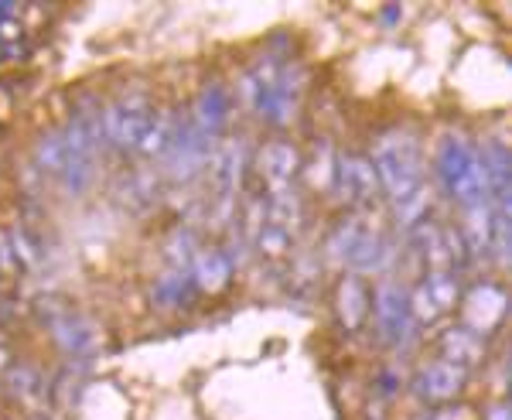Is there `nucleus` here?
Here are the masks:
<instances>
[{"mask_svg": "<svg viewBox=\"0 0 512 420\" xmlns=\"http://www.w3.org/2000/svg\"><path fill=\"white\" fill-rule=\"evenodd\" d=\"M301 89H304L301 69L291 62H277L274 55L256 62L243 76V82H239L243 103L250 106L253 113H260L267 123H274V127H284V123L294 120Z\"/></svg>", "mask_w": 512, "mask_h": 420, "instance_id": "1", "label": "nucleus"}, {"mask_svg": "<svg viewBox=\"0 0 512 420\" xmlns=\"http://www.w3.org/2000/svg\"><path fill=\"white\" fill-rule=\"evenodd\" d=\"M369 161L376 168L379 188L393 202L410 199L424 188V154H420V144L410 130H390V134L379 137Z\"/></svg>", "mask_w": 512, "mask_h": 420, "instance_id": "2", "label": "nucleus"}, {"mask_svg": "<svg viewBox=\"0 0 512 420\" xmlns=\"http://www.w3.org/2000/svg\"><path fill=\"white\" fill-rule=\"evenodd\" d=\"M437 178H441L444 192L451 199H458L461 205H478L489 202V178H485V164L478 147L468 137L448 134L437 144V158H434Z\"/></svg>", "mask_w": 512, "mask_h": 420, "instance_id": "3", "label": "nucleus"}, {"mask_svg": "<svg viewBox=\"0 0 512 420\" xmlns=\"http://www.w3.org/2000/svg\"><path fill=\"white\" fill-rule=\"evenodd\" d=\"M328 253H332V260L342 263L345 270H352L355 277L379 274V270H386V263H390V243H386V236L362 219L342 222L332 233V240H328Z\"/></svg>", "mask_w": 512, "mask_h": 420, "instance_id": "4", "label": "nucleus"}, {"mask_svg": "<svg viewBox=\"0 0 512 420\" xmlns=\"http://www.w3.org/2000/svg\"><path fill=\"white\" fill-rule=\"evenodd\" d=\"M212 147H216V137L202 134V130L195 127V120L185 113V117H178V127H175V137H171L168 151L161 154L164 171L178 181L195 178L202 168H209Z\"/></svg>", "mask_w": 512, "mask_h": 420, "instance_id": "5", "label": "nucleus"}, {"mask_svg": "<svg viewBox=\"0 0 512 420\" xmlns=\"http://www.w3.org/2000/svg\"><path fill=\"white\" fill-rule=\"evenodd\" d=\"M373 311H376V325L393 345H410L417 335V325L410 318L407 308V291H403L396 280H379L376 294H373Z\"/></svg>", "mask_w": 512, "mask_h": 420, "instance_id": "6", "label": "nucleus"}, {"mask_svg": "<svg viewBox=\"0 0 512 420\" xmlns=\"http://www.w3.org/2000/svg\"><path fill=\"white\" fill-rule=\"evenodd\" d=\"M151 117H154L151 103L140 100V96L117 100L103 110V137L110 140L113 147H137Z\"/></svg>", "mask_w": 512, "mask_h": 420, "instance_id": "7", "label": "nucleus"}, {"mask_svg": "<svg viewBox=\"0 0 512 420\" xmlns=\"http://www.w3.org/2000/svg\"><path fill=\"white\" fill-rule=\"evenodd\" d=\"M332 192L345 205H366L376 199L379 192V178L376 168L366 154H342L335 161V175H332Z\"/></svg>", "mask_w": 512, "mask_h": 420, "instance_id": "8", "label": "nucleus"}, {"mask_svg": "<svg viewBox=\"0 0 512 420\" xmlns=\"http://www.w3.org/2000/svg\"><path fill=\"white\" fill-rule=\"evenodd\" d=\"M414 386L424 400L444 403V400L458 397V393L465 390V369L454 366V362H448V359H437V362H431V366L420 369Z\"/></svg>", "mask_w": 512, "mask_h": 420, "instance_id": "9", "label": "nucleus"}, {"mask_svg": "<svg viewBox=\"0 0 512 420\" xmlns=\"http://www.w3.org/2000/svg\"><path fill=\"white\" fill-rule=\"evenodd\" d=\"M209 168H212V181L219 188V202H233L239 192V178H243L246 168V144L243 140H226L222 147H216Z\"/></svg>", "mask_w": 512, "mask_h": 420, "instance_id": "10", "label": "nucleus"}, {"mask_svg": "<svg viewBox=\"0 0 512 420\" xmlns=\"http://www.w3.org/2000/svg\"><path fill=\"white\" fill-rule=\"evenodd\" d=\"M297 171H301V154H297V147L287 144V140H274V144H267L260 151V175L267 178L270 192L291 188Z\"/></svg>", "mask_w": 512, "mask_h": 420, "instance_id": "11", "label": "nucleus"}, {"mask_svg": "<svg viewBox=\"0 0 512 420\" xmlns=\"http://www.w3.org/2000/svg\"><path fill=\"white\" fill-rule=\"evenodd\" d=\"M188 117L195 120V127L202 130V134L216 137L222 127H226L229 120V93L219 86V82H209V86L202 89V96H198L195 110L188 113Z\"/></svg>", "mask_w": 512, "mask_h": 420, "instance_id": "12", "label": "nucleus"}, {"mask_svg": "<svg viewBox=\"0 0 512 420\" xmlns=\"http://www.w3.org/2000/svg\"><path fill=\"white\" fill-rule=\"evenodd\" d=\"M369 287L362 284V277L349 274L338 284V318H342V325L349 328V332H359L362 321L369 318Z\"/></svg>", "mask_w": 512, "mask_h": 420, "instance_id": "13", "label": "nucleus"}, {"mask_svg": "<svg viewBox=\"0 0 512 420\" xmlns=\"http://www.w3.org/2000/svg\"><path fill=\"white\" fill-rule=\"evenodd\" d=\"M188 274H192L198 291L216 294V291H222V287L229 284V277H233V260H229L222 250H202V253H198V257L192 260Z\"/></svg>", "mask_w": 512, "mask_h": 420, "instance_id": "14", "label": "nucleus"}, {"mask_svg": "<svg viewBox=\"0 0 512 420\" xmlns=\"http://www.w3.org/2000/svg\"><path fill=\"white\" fill-rule=\"evenodd\" d=\"M441 345H444V356H448V362H454V366H461V369L475 366V362H482V356H485V339L465 325L448 328Z\"/></svg>", "mask_w": 512, "mask_h": 420, "instance_id": "15", "label": "nucleus"}, {"mask_svg": "<svg viewBox=\"0 0 512 420\" xmlns=\"http://www.w3.org/2000/svg\"><path fill=\"white\" fill-rule=\"evenodd\" d=\"M175 127H178V117L171 110L154 113L151 123H147V130H144V137H140L137 151L147 154V158H161V154L168 151L171 137H175Z\"/></svg>", "mask_w": 512, "mask_h": 420, "instance_id": "16", "label": "nucleus"}, {"mask_svg": "<svg viewBox=\"0 0 512 420\" xmlns=\"http://www.w3.org/2000/svg\"><path fill=\"white\" fill-rule=\"evenodd\" d=\"M192 291H195V280L188 270H168V274L154 284V304H161V308H178V304L192 301Z\"/></svg>", "mask_w": 512, "mask_h": 420, "instance_id": "17", "label": "nucleus"}, {"mask_svg": "<svg viewBox=\"0 0 512 420\" xmlns=\"http://www.w3.org/2000/svg\"><path fill=\"white\" fill-rule=\"evenodd\" d=\"M65 161H69V144H65L62 130H48V134H41L38 144H35V164H38V168L59 178L65 171Z\"/></svg>", "mask_w": 512, "mask_h": 420, "instance_id": "18", "label": "nucleus"}, {"mask_svg": "<svg viewBox=\"0 0 512 420\" xmlns=\"http://www.w3.org/2000/svg\"><path fill=\"white\" fill-rule=\"evenodd\" d=\"M263 216H267L270 226H280L291 233V226L301 219V199H297L294 188H277V192H270V199L263 202Z\"/></svg>", "mask_w": 512, "mask_h": 420, "instance_id": "19", "label": "nucleus"}, {"mask_svg": "<svg viewBox=\"0 0 512 420\" xmlns=\"http://www.w3.org/2000/svg\"><path fill=\"white\" fill-rule=\"evenodd\" d=\"M424 291L431 294V301L437 304V311H451L454 304L461 301V284H458V277L454 274H444V270H431L424 280Z\"/></svg>", "mask_w": 512, "mask_h": 420, "instance_id": "20", "label": "nucleus"}, {"mask_svg": "<svg viewBox=\"0 0 512 420\" xmlns=\"http://www.w3.org/2000/svg\"><path fill=\"white\" fill-rule=\"evenodd\" d=\"M55 339L62 342V349H65V352H82L89 342H93V332H89L86 321L65 315L62 321H55Z\"/></svg>", "mask_w": 512, "mask_h": 420, "instance_id": "21", "label": "nucleus"}, {"mask_svg": "<svg viewBox=\"0 0 512 420\" xmlns=\"http://www.w3.org/2000/svg\"><path fill=\"white\" fill-rule=\"evenodd\" d=\"M256 250L263 253V257H284L287 250H291V233L280 226H270V222H263L260 233H256Z\"/></svg>", "mask_w": 512, "mask_h": 420, "instance_id": "22", "label": "nucleus"}, {"mask_svg": "<svg viewBox=\"0 0 512 420\" xmlns=\"http://www.w3.org/2000/svg\"><path fill=\"white\" fill-rule=\"evenodd\" d=\"M427 205H431V192L420 188V192H414L410 199L396 202V222H403V226H417V222L427 219Z\"/></svg>", "mask_w": 512, "mask_h": 420, "instance_id": "23", "label": "nucleus"}, {"mask_svg": "<svg viewBox=\"0 0 512 420\" xmlns=\"http://www.w3.org/2000/svg\"><path fill=\"white\" fill-rule=\"evenodd\" d=\"M407 308H410L414 325H434V321L441 318V311H437V304L431 301V294L424 291V284H420L414 294H407Z\"/></svg>", "mask_w": 512, "mask_h": 420, "instance_id": "24", "label": "nucleus"}, {"mask_svg": "<svg viewBox=\"0 0 512 420\" xmlns=\"http://www.w3.org/2000/svg\"><path fill=\"white\" fill-rule=\"evenodd\" d=\"M18 253H14V243H11V236H4L0 233V267L4 270H11V267H18Z\"/></svg>", "mask_w": 512, "mask_h": 420, "instance_id": "25", "label": "nucleus"}, {"mask_svg": "<svg viewBox=\"0 0 512 420\" xmlns=\"http://www.w3.org/2000/svg\"><path fill=\"white\" fill-rule=\"evenodd\" d=\"M21 38V21H14L11 14L7 18H0V41L4 45H11V41H18Z\"/></svg>", "mask_w": 512, "mask_h": 420, "instance_id": "26", "label": "nucleus"}, {"mask_svg": "<svg viewBox=\"0 0 512 420\" xmlns=\"http://www.w3.org/2000/svg\"><path fill=\"white\" fill-rule=\"evenodd\" d=\"M489 420H509V410L506 407H495L492 414H489Z\"/></svg>", "mask_w": 512, "mask_h": 420, "instance_id": "27", "label": "nucleus"}, {"mask_svg": "<svg viewBox=\"0 0 512 420\" xmlns=\"http://www.w3.org/2000/svg\"><path fill=\"white\" fill-rule=\"evenodd\" d=\"M4 359H7V356H4V349H0V369H4V366H7V362H4Z\"/></svg>", "mask_w": 512, "mask_h": 420, "instance_id": "28", "label": "nucleus"}, {"mask_svg": "<svg viewBox=\"0 0 512 420\" xmlns=\"http://www.w3.org/2000/svg\"><path fill=\"white\" fill-rule=\"evenodd\" d=\"M424 420H427V417H424Z\"/></svg>", "mask_w": 512, "mask_h": 420, "instance_id": "29", "label": "nucleus"}]
</instances>
